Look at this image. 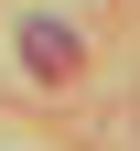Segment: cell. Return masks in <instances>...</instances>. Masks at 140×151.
Wrapping results in <instances>:
<instances>
[{"label":"cell","mask_w":140,"mask_h":151,"mask_svg":"<svg viewBox=\"0 0 140 151\" xmlns=\"http://www.w3.org/2000/svg\"><path fill=\"white\" fill-rule=\"evenodd\" d=\"M22 65L43 76V86H75V76H86V43H75V22H22Z\"/></svg>","instance_id":"cell-1"}]
</instances>
